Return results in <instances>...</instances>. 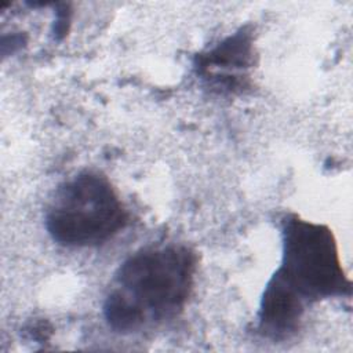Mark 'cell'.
Here are the masks:
<instances>
[{"mask_svg": "<svg viewBox=\"0 0 353 353\" xmlns=\"http://www.w3.org/2000/svg\"><path fill=\"white\" fill-rule=\"evenodd\" d=\"M194 270L196 256L186 247L145 248L119 268L113 291L132 306L142 324L148 317L165 320L182 310Z\"/></svg>", "mask_w": 353, "mask_h": 353, "instance_id": "1", "label": "cell"}, {"mask_svg": "<svg viewBox=\"0 0 353 353\" xmlns=\"http://www.w3.org/2000/svg\"><path fill=\"white\" fill-rule=\"evenodd\" d=\"M125 223V208L110 182L91 171L61 185L46 215L51 237L68 247L102 244Z\"/></svg>", "mask_w": 353, "mask_h": 353, "instance_id": "2", "label": "cell"}, {"mask_svg": "<svg viewBox=\"0 0 353 353\" xmlns=\"http://www.w3.org/2000/svg\"><path fill=\"white\" fill-rule=\"evenodd\" d=\"M305 301L349 291L332 233L323 225L287 218L283 228V262L276 272Z\"/></svg>", "mask_w": 353, "mask_h": 353, "instance_id": "3", "label": "cell"}, {"mask_svg": "<svg viewBox=\"0 0 353 353\" xmlns=\"http://www.w3.org/2000/svg\"><path fill=\"white\" fill-rule=\"evenodd\" d=\"M303 298L277 273L268 283L259 310V328L272 336H284L298 328Z\"/></svg>", "mask_w": 353, "mask_h": 353, "instance_id": "4", "label": "cell"}, {"mask_svg": "<svg viewBox=\"0 0 353 353\" xmlns=\"http://www.w3.org/2000/svg\"><path fill=\"white\" fill-rule=\"evenodd\" d=\"M251 57V43L247 34L237 33L219 44L216 48L201 57L200 66L204 70L210 68L239 69L247 65Z\"/></svg>", "mask_w": 353, "mask_h": 353, "instance_id": "5", "label": "cell"}]
</instances>
